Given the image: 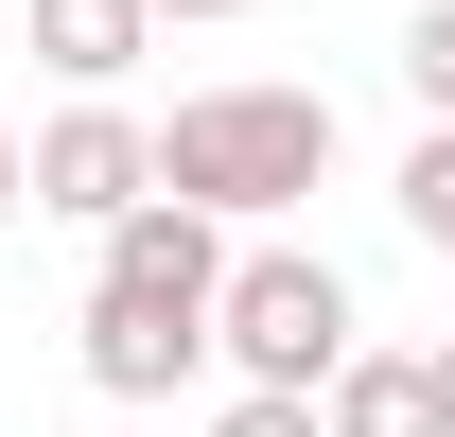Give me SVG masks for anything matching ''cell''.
<instances>
[{"label":"cell","instance_id":"cell-14","mask_svg":"<svg viewBox=\"0 0 455 437\" xmlns=\"http://www.w3.org/2000/svg\"><path fill=\"white\" fill-rule=\"evenodd\" d=\"M123 437H158V420H140V402H123Z\"/></svg>","mask_w":455,"mask_h":437},{"label":"cell","instance_id":"cell-5","mask_svg":"<svg viewBox=\"0 0 455 437\" xmlns=\"http://www.w3.org/2000/svg\"><path fill=\"white\" fill-rule=\"evenodd\" d=\"M106 280H123V298L211 315V280H228V211H193V193H140V211H106Z\"/></svg>","mask_w":455,"mask_h":437},{"label":"cell","instance_id":"cell-10","mask_svg":"<svg viewBox=\"0 0 455 437\" xmlns=\"http://www.w3.org/2000/svg\"><path fill=\"white\" fill-rule=\"evenodd\" d=\"M403 88H420V123H455V0L403 18Z\"/></svg>","mask_w":455,"mask_h":437},{"label":"cell","instance_id":"cell-1","mask_svg":"<svg viewBox=\"0 0 455 437\" xmlns=\"http://www.w3.org/2000/svg\"><path fill=\"white\" fill-rule=\"evenodd\" d=\"M333 175V106L315 88H193V106L158 123V193H193V211H228V227H263V211H298Z\"/></svg>","mask_w":455,"mask_h":437},{"label":"cell","instance_id":"cell-8","mask_svg":"<svg viewBox=\"0 0 455 437\" xmlns=\"http://www.w3.org/2000/svg\"><path fill=\"white\" fill-rule=\"evenodd\" d=\"M403 227L455 263V123H420V140H403Z\"/></svg>","mask_w":455,"mask_h":437},{"label":"cell","instance_id":"cell-12","mask_svg":"<svg viewBox=\"0 0 455 437\" xmlns=\"http://www.w3.org/2000/svg\"><path fill=\"white\" fill-rule=\"evenodd\" d=\"M158 18H245V0H158Z\"/></svg>","mask_w":455,"mask_h":437},{"label":"cell","instance_id":"cell-11","mask_svg":"<svg viewBox=\"0 0 455 437\" xmlns=\"http://www.w3.org/2000/svg\"><path fill=\"white\" fill-rule=\"evenodd\" d=\"M36 211V140H18V123H0V227Z\"/></svg>","mask_w":455,"mask_h":437},{"label":"cell","instance_id":"cell-3","mask_svg":"<svg viewBox=\"0 0 455 437\" xmlns=\"http://www.w3.org/2000/svg\"><path fill=\"white\" fill-rule=\"evenodd\" d=\"M140 193H158V123L123 106V88H70V106L36 123V211L106 227V211H140Z\"/></svg>","mask_w":455,"mask_h":437},{"label":"cell","instance_id":"cell-6","mask_svg":"<svg viewBox=\"0 0 455 437\" xmlns=\"http://www.w3.org/2000/svg\"><path fill=\"white\" fill-rule=\"evenodd\" d=\"M18 36L53 88H123V70L158 53V0H18Z\"/></svg>","mask_w":455,"mask_h":437},{"label":"cell","instance_id":"cell-4","mask_svg":"<svg viewBox=\"0 0 455 437\" xmlns=\"http://www.w3.org/2000/svg\"><path fill=\"white\" fill-rule=\"evenodd\" d=\"M193 368H211V315H175V298H123V280H88V385H106V402H175Z\"/></svg>","mask_w":455,"mask_h":437},{"label":"cell","instance_id":"cell-9","mask_svg":"<svg viewBox=\"0 0 455 437\" xmlns=\"http://www.w3.org/2000/svg\"><path fill=\"white\" fill-rule=\"evenodd\" d=\"M211 437H333V420H315V385H228Z\"/></svg>","mask_w":455,"mask_h":437},{"label":"cell","instance_id":"cell-2","mask_svg":"<svg viewBox=\"0 0 455 437\" xmlns=\"http://www.w3.org/2000/svg\"><path fill=\"white\" fill-rule=\"evenodd\" d=\"M350 263H315V245H228L211 280V368L228 385H333L350 368Z\"/></svg>","mask_w":455,"mask_h":437},{"label":"cell","instance_id":"cell-7","mask_svg":"<svg viewBox=\"0 0 455 437\" xmlns=\"http://www.w3.org/2000/svg\"><path fill=\"white\" fill-rule=\"evenodd\" d=\"M315 420L333 437H438V350H368L350 332V368L315 385Z\"/></svg>","mask_w":455,"mask_h":437},{"label":"cell","instance_id":"cell-13","mask_svg":"<svg viewBox=\"0 0 455 437\" xmlns=\"http://www.w3.org/2000/svg\"><path fill=\"white\" fill-rule=\"evenodd\" d=\"M438 437H455V350H438Z\"/></svg>","mask_w":455,"mask_h":437}]
</instances>
